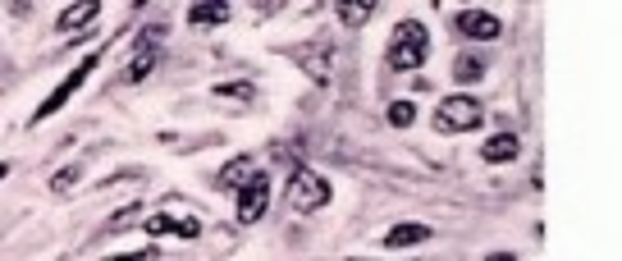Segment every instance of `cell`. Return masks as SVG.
Segmentation results:
<instances>
[{
    "mask_svg": "<svg viewBox=\"0 0 622 261\" xmlns=\"http://www.w3.org/2000/svg\"><path fill=\"white\" fill-rule=\"evenodd\" d=\"M138 220H142V202H129V211H115V216H110V229L138 225Z\"/></svg>",
    "mask_w": 622,
    "mask_h": 261,
    "instance_id": "obj_19",
    "label": "cell"
},
{
    "mask_svg": "<svg viewBox=\"0 0 622 261\" xmlns=\"http://www.w3.org/2000/svg\"><path fill=\"white\" fill-rule=\"evenodd\" d=\"M330 179L316 170H293V184H289V207L298 211V216H316V211L330 207Z\"/></svg>",
    "mask_w": 622,
    "mask_h": 261,
    "instance_id": "obj_3",
    "label": "cell"
},
{
    "mask_svg": "<svg viewBox=\"0 0 622 261\" xmlns=\"http://www.w3.org/2000/svg\"><path fill=\"white\" fill-rule=\"evenodd\" d=\"M78 174H83V161H74V165H65V170L51 179V193H69V188L78 184Z\"/></svg>",
    "mask_w": 622,
    "mask_h": 261,
    "instance_id": "obj_18",
    "label": "cell"
},
{
    "mask_svg": "<svg viewBox=\"0 0 622 261\" xmlns=\"http://www.w3.org/2000/svg\"><path fill=\"white\" fill-rule=\"evenodd\" d=\"M156 65H161V46H138L133 65L124 69V83H142V78H147Z\"/></svg>",
    "mask_w": 622,
    "mask_h": 261,
    "instance_id": "obj_13",
    "label": "cell"
},
{
    "mask_svg": "<svg viewBox=\"0 0 622 261\" xmlns=\"http://www.w3.org/2000/svg\"><path fill=\"white\" fill-rule=\"evenodd\" d=\"M430 55V28L421 19H398L394 23V37H389V69L394 74H408V69H421Z\"/></svg>",
    "mask_w": 622,
    "mask_h": 261,
    "instance_id": "obj_1",
    "label": "cell"
},
{
    "mask_svg": "<svg viewBox=\"0 0 622 261\" xmlns=\"http://www.w3.org/2000/svg\"><path fill=\"white\" fill-rule=\"evenodd\" d=\"M339 19L348 23V28H362V23L376 19V5L366 0V5H339Z\"/></svg>",
    "mask_w": 622,
    "mask_h": 261,
    "instance_id": "obj_16",
    "label": "cell"
},
{
    "mask_svg": "<svg viewBox=\"0 0 622 261\" xmlns=\"http://www.w3.org/2000/svg\"><path fill=\"white\" fill-rule=\"evenodd\" d=\"M97 65H101V51L83 55V60H78V69H69V74H65V83L55 87L51 97H46V101H42V106H37V110H33V124L51 120L55 110H65V106H69V97H74L78 87H83V83H87V78H92V69H97Z\"/></svg>",
    "mask_w": 622,
    "mask_h": 261,
    "instance_id": "obj_4",
    "label": "cell"
},
{
    "mask_svg": "<svg viewBox=\"0 0 622 261\" xmlns=\"http://www.w3.org/2000/svg\"><path fill=\"white\" fill-rule=\"evenodd\" d=\"M142 229H147L151 239H197V234H202V220L156 211V216H142Z\"/></svg>",
    "mask_w": 622,
    "mask_h": 261,
    "instance_id": "obj_7",
    "label": "cell"
},
{
    "mask_svg": "<svg viewBox=\"0 0 622 261\" xmlns=\"http://www.w3.org/2000/svg\"><path fill=\"white\" fill-rule=\"evenodd\" d=\"M211 97H225V101H243V106H247V101L257 97V87H252V83H215V87H211Z\"/></svg>",
    "mask_w": 622,
    "mask_h": 261,
    "instance_id": "obj_15",
    "label": "cell"
},
{
    "mask_svg": "<svg viewBox=\"0 0 622 261\" xmlns=\"http://www.w3.org/2000/svg\"><path fill=\"white\" fill-rule=\"evenodd\" d=\"M412 120H417V106H412V101H394V106H389V124H394V129H412Z\"/></svg>",
    "mask_w": 622,
    "mask_h": 261,
    "instance_id": "obj_17",
    "label": "cell"
},
{
    "mask_svg": "<svg viewBox=\"0 0 622 261\" xmlns=\"http://www.w3.org/2000/svg\"><path fill=\"white\" fill-rule=\"evenodd\" d=\"M97 19H101L97 0H78V5H65V10H60V23H55V28H60V33H83L87 23H97Z\"/></svg>",
    "mask_w": 622,
    "mask_h": 261,
    "instance_id": "obj_9",
    "label": "cell"
},
{
    "mask_svg": "<svg viewBox=\"0 0 622 261\" xmlns=\"http://www.w3.org/2000/svg\"><path fill=\"white\" fill-rule=\"evenodd\" d=\"M504 33V19L494 10H458L453 14V37H467V42H494Z\"/></svg>",
    "mask_w": 622,
    "mask_h": 261,
    "instance_id": "obj_6",
    "label": "cell"
},
{
    "mask_svg": "<svg viewBox=\"0 0 622 261\" xmlns=\"http://www.w3.org/2000/svg\"><path fill=\"white\" fill-rule=\"evenodd\" d=\"M252 174H257V161H252V156H238V161H229L225 170L215 174V184H220V188H229V193H234V188H243L247 179H252Z\"/></svg>",
    "mask_w": 622,
    "mask_h": 261,
    "instance_id": "obj_12",
    "label": "cell"
},
{
    "mask_svg": "<svg viewBox=\"0 0 622 261\" xmlns=\"http://www.w3.org/2000/svg\"><path fill=\"white\" fill-rule=\"evenodd\" d=\"M10 170H14L10 161H0V184H5V179H10Z\"/></svg>",
    "mask_w": 622,
    "mask_h": 261,
    "instance_id": "obj_20",
    "label": "cell"
},
{
    "mask_svg": "<svg viewBox=\"0 0 622 261\" xmlns=\"http://www.w3.org/2000/svg\"><path fill=\"white\" fill-rule=\"evenodd\" d=\"M435 133H444V138H453V133H476L485 124V106L476 97H444L440 106H435Z\"/></svg>",
    "mask_w": 622,
    "mask_h": 261,
    "instance_id": "obj_2",
    "label": "cell"
},
{
    "mask_svg": "<svg viewBox=\"0 0 622 261\" xmlns=\"http://www.w3.org/2000/svg\"><path fill=\"white\" fill-rule=\"evenodd\" d=\"M234 19V10L229 5H193L188 10V23H197V28H220V23Z\"/></svg>",
    "mask_w": 622,
    "mask_h": 261,
    "instance_id": "obj_14",
    "label": "cell"
},
{
    "mask_svg": "<svg viewBox=\"0 0 622 261\" xmlns=\"http://www.w3.org/2000/svg\"><path fill=\"white\" fill-rule=\"evenodd\" d=\"M522 156V142H517V133H494V138L481 142V161L485 165H508Z\"/></svg>",
    "mask_w": 622,
    "mask_h": 261,
    "instance_id": "obj_8",
    "label": "cell"
},
{
    "mask_svg": "<svg viewBox=\"0 0 622 261\" xmlns=\"http://www.w3.org/2000/svg\"><path fill=\"white\" fill-rule=\"evenodd\" d=\"M270 211V174L257 170L243 188H234V220L238 225H257Z\"/></svg>",
    "mask_w": 622,
    "mask_h": 261,
    "instance_id": "obj_5",
    "label": "cell"
},
{
    "mask_svg": "<svg viewBox=\"0 0 622 261\" xmlns=\"http://www.w3.org/2000/svg\"><path fill=\"white\" fill-rule=\"evenodd\" d=\"M385 248H417V243H430V225H421V220H403V225H394V229H385Z\"/></svg>",
    "mask_w": 622,
    "mask_h": 261,
    "instance_id": "obj_10",
    "label": "cell"
},
{
    "mask_svg": "<svg viewBox=\"0 0 622 261\" xmlns=\"http://www.w3.org/2000/svg\"><path fill=\"white\" fill-rule=\"evenodd\" d=\"M490 74V60H485L481 51H467V55H458V60H453V83H481V78Z\"/></svg>",
    "mask_w": 622,
    "mask_h": 261,
    "instance_id": "obj_11",
    "label": "cell"
}]
</instances>
